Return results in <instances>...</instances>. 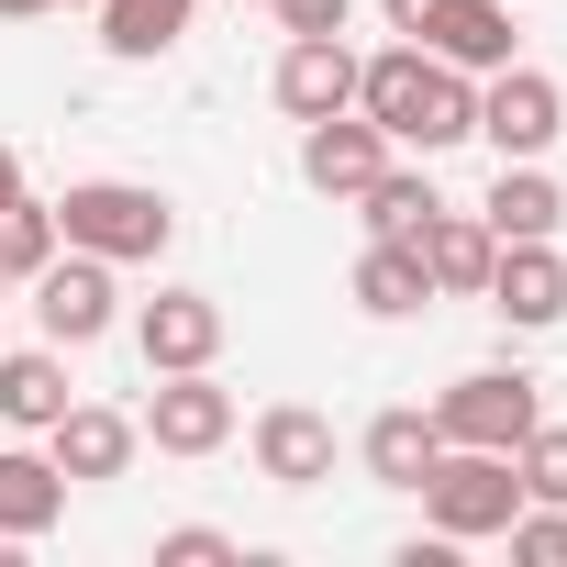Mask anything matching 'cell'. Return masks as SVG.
I'll return each instance as SVG.
<instances>
[{
	"mask_svg": "<svg viewBox=\"0 0 567 567\" xmlns=\"http://www.w3.org/2000/svg\"><path fill=\"white\" fill-rule=\"evenodd\" d=\"M90 12H101V56L156 68V56L189 34V12H200V0H90Z\"/></svg>",
	"mask_w": 567,
	"mask_h": 567,
	"instance_id": "obj_20",
	"label": "cell"
},
{
	"mask_svg": "<svg viewBox=\"0 0 567 567\" xmlns=\"http://www.w3.org/2000/svg\"><path fill=\"white\" fill-rule=\"evenodd\" d=\"M23 290H34V323H45V346H101L112 323H123V267L112 256H90V245H56L34 278H23Z\"/></svg>",
	"mask_w": 567,
	"mask_h": 567,
	"instance_id": "obj_3",
	"label": "cell"
},
{
	"mask_svg": "<svg viewBox=\"0 0 567 567\" xmlns=\"http://www.w3.org/2000/svg\"><path fill=\"white\" fill-rule=\"evenodd\" d=\"M234 390L212 379V368H156V390H145V412H134V434L156 445V456H223L234 445Z\"/></svg>",
	"mask_w": 567,
	"mask_h": 567,
	"instance_id": "obj_4",
	"label": "cell"
},
{
	"mask_svg": "<svg viewBox=\"0 0 567 567\" xmlns=\"http://www.w3.org/2000/svg\"><path fill=\"white\" fill-rule=\"evenodd\" d=\"M346 290H357V312H368V323H412V312L434 301L423 245H379V234H368V256H357V278H346Z\"/></svg>",
	"mask_w": 567,
	"mask_h": 567,
	"instance_id": "obj_19",
	"label": "cell"
},
{
	"mask_svg": "<svg viewBox=\"0 0 567 567\" xmlns=\"http://www.w3.org/2000/svg\"><path fill=\"white\" fill-rule=\"evenodd\" d=\"M245 445H256V478H267V489H323V478H334V423H323L312 401H267Z\"/></svg>",
	"mask_w": 567,
	"mask_h": 567,
	"instance_id": "obj_9",
	"label": "cell"
},
{
	"mask_svg": "<svg viewBox=\"0 0 567 567\" xmlns=\"http://www.w3.org/2000/svg\"><path fill=\"white\" fill-rule=\"evenodd\" d=\"M478 223H489L501 245H512V234H556V223H567V189L545 178V156H501V178H489Z\"/></svg>",
	"mask_w": 567,
	"mask_h": 567,
	"instance_id": "obj_17",
	"label": "cell"
},
{
	"mask_svg": "<svg viewBox=\"0 0 567 567\" xmlns=\"http://www.w3.org/2000/svg\"><path fill=\"white\" fill-rule=\"evenodd\" d=\"M56 245H68V234H56V200H34V189H23L12 212H0V267H12V278H34Z\"/></svg>",
	"mask_w": 567,
	"mask_h": 567,
	"instance_id": "obj_23",
	"label": "cell"
},
{
	"mask_svg": "<svg viewBox=\"0 0 567 567\" xmlns=\"http://www.w3.org/2000/svg\"><path fill=\"white\" fill-rule=\"evenodd\" d=\"M156 567H234V534H212V523H178V534H156Z\"/></svg>",
	"mask_w": 567,
	"mask_h": 567,
	"instance_id": "obj_26",
	"label": "cell"
},
{
	"mask_svg": "<svg viewBox=\"0 0 567 567\" xmlns=\"http://www.w3.org/2000/svg\"><path fill=\"white\" fill-rule=\"evenodd\" d=\"M267 90H278L290 123H334V112H357V45H346V34H290Z\"/></svg>",
	"mask_w": 567,
	"mask_h": 567,
	"instance_id": "obj_8",
	"label": "cell"
},
{
	"mask_svg": "<svg viewBox=\"0 0 567 567\" xmlns=\"http://www.w3.org/2000/svg\"><path fill=\"white\" fill-rule=\"evenodd\" d=\"M412 45H434L445 68H467V79H489V68H512V0H434L423 12V34Z\"/></svg>",
	"mask_w": 567,
	"mask_h": 567,
	"instance_id": "obj_13",
	"label": "cell"
},
{
	"mask_svg": "<svg viewBox=\"0 0 567 567\" xmlns=\"http://www.w3.org/2000/svg\"><path fill=\"white\" fill-rule=\"evenodd\" d=\"M390 156H401V145H390V134H379L368 112H334V123H301V178H312L323 200H357V189H368V178H379Z\"/></svg>",
	"mask_w": 567,
	"mask_h": 567,
	"instance_id": "obj_12",
	"label": "cell"
},
{
	"mask_svg": "<svg viewBox=\"0 0 567 567\" xmlns=\"http://www.w3.org/2000/svg\"><path fill=\"white\" fill-rule=\"evenodd\" d=\"M134 412H112V401H68L56 423H45V456L68 467V489H101V478H123L134 467Z\"/></svg>",
	"mask_w": 567,
	"mask_h": 567,
	"instance_id": "obj_11",
	"label": "cell"
},
{
	"mask_svg": "<svg viewBox=\"0 0 567 567\" xmlns=\"http://www.w3.org/2000/svg\"><path fill=\"white\" fill-rule=\"evenodd\" d=\"M434 212H445V200H434V167H401V156H390V167L357 189V223H368L379 245H412Z\"/></svg>",
	"mask_w": 567,
	"mask_h": 567,
	"instance_id": "obj_22",
	"label": "cell"
},
{
	"mask_svg": "<svg viewBox=\"0 0 567 567\" xmlns=\"http://www.w3.org/2000/svg\"><path fill=\"white\" fill-rule=\"evenodd\" d=\"M245 12H267V0H245Z\"/></svg>",
	"mask_w": 567,
	"mask_h": 567,
	"instance_id": "obj_31",
	"label": "cell"
},
{
	"mask_svg": "<svg viewBox=\"0 0 567 567\" xmlns=\"http://www.w3.org/2000/svg\"><path fill=\"white\" fill-rule=\"evenodd\" d=\"M412 245H423V278H434V301H478V290H489V256H501V234H489L478 212H434Z\"/></svg>",
	"mask_w": 567,
	"mask_h": 567,
	"instance_id": "obj_15",
	"label": "cell"
},
{
	"mask_svg": "<svg viewBox=\"0 0 567 567\" xmlns=\"http://www.w3.org/2000/svg\"><path fill=\"white\" fill-rule=\"evenodd\" d=\"M12 200H23V156H12V145H0V212H12Z\"/></svg>",
	"mask_w": 567,
	"mask_h": 567,
	"instance_id": "obj_28",
	"label": "cell"
},
{
	"mask_svg": "<svg viewBox=\"0 0 567 567\" xmlns=\"http://www.w3.org/2000/svg\"><path fill=\"white\" fill-rule=\"evenodd\" d=\"M434 456H445V434H434V412H412V401H401V412H379V423L357 434V467H368L379 489H423V467H434Z\"/></svg>",
	"mask_w": 567,
	"mask_h": 567,
	"instance_id": "obj_18",
	"label": "cell"
},
{
	"mask_svg": "<svg viewBox=\"0 0 567 567\" xmlns=\"http://www.w3.org/2000/svg\"><path fill=\"white\" fill-rule=\"evenodd\" d=\"M501 534H512V556H523V567H567V501H523Z\"/></svg>",
	"mask_w": 567,
	"mask_h": 567,
	"instance_id": "obj_24",
	"label": "cell"
},
{
	"mask_svg": "<svg viewBox=\"0 0 567 567\" xmlns=\"http://www.w3.org/2000/svg\"><path fill=\"white\" fill-rule=\"evenodd\" d=\"M134 357H145V379L156 368H212L223 357V301L212 290H156L134 312Z\"/></svg>",
	"mask_w": 567,
	"mask_h": 567,
	"instance_id": "obj_10",
	"label": "cell"
},
{
	"mask_svg": "<svg viewBox=\"0 0 567 567\" xmlns=\"http://www.w3.org/2000/svg\"><path fill=\"white\" fill-rule=\"evenodd\" d=\"M267 12H278V34H346L357 0H267Z\"/></svg>",
	"mask_w": 567,
	"mask_h": 567,
	"instance_id": "obj_27",
	"label": "cell"
},
{
	"mask_svg": "<svg viewBox=\"0 0 567 567\" xmlns=\"http://www.w3.org/2000/svg\"><path fill=\"white\" fill-rule=\"evenodd\" d=\"M512 512H523V467H512V445H445V456L423 467V523H434V534L489 545Z\"/></svg>",
	"mask_w": 567,
	"mask_h": 567,
	"instance_id": "obj_2",
	"label": "cell"
},
{
	"mask_svg": "<svg viewBox=\"0 0 567 567\" xmlns=\"http://www.w3.org/2000/svg\"><path fill=\"white\" fill-rule=\"evenodd\" d=\"M34 12H56V0H0V23H34Z\"/></svg>",
	"mask_w": 567,
	"mask_h": 567,
	"instance_id": "obj_29",
	"label": "cell"
},
{
	"mask_svg": "<svg viewBox=\"0 0 567 567\" xmlns=\"http://www.w3.org/2000/svg\"><path fill=\"white\" fill-rule=\"evenodd\" d=\"M0 290H12V267H0Z\"/></svg>",
	"mask_w": 567,
	"mask_h": 567,
	"instance_id": "obj_30",
	"label": "cell"
},
{
	"mask_svg": "<svg viewBox=\"0 0 567 567\" xmlns=\"http://www.w3.org/2000/svg\"><path fill=\"white\" fill-rule=\"evenodd\" d=\"M56 234L90 245V256H112V267H156L178 245V200L145 189V178H68L56 189Z\"/></svg>",
	"mask_w": 567,
	"mask_h": 567,
	"instance_id": "obj_1",
	"label": "cell"
},
{
	"mask_svg": "<svg viewBox=\"0 0 567 567\" xmlns=\"http://www.w3.org/2000/svg\"><path fill=\"white\" fill-rule=\"evenodd\" d=\"M512 467H523V501H567V423H534L512 445Z\"/></svg>",
	"mask_w": 567,
	"mask_h": 567,
	"instance_id": "obj_25",
	"label": "cell"
},
{
	"mask_svg": "<svg viewBox=\"0 0 567 567\" xmlns=\"http://www.w3.org/2000/svg\"><path fill=\"white\" fill-rule=\"evenodd\" d=\"M556 134H567V90H556L545 68L512 56V68L478 79V145H489V156H545Z\"/></svg>",
	"mask_w": 567,
	"mask_h": 567,
	"instance_id": "obj_6",
	"label": "cell"
},
{
	"mask_svg": "<svg viewBox=\"0 0 567 567\" xmlns=\"http://www.w3.org/2000/svg\"><path fill=\"white\" fill-rule=\"evenodd\" d=\"M68 401H79L68 390V346H12V357H0V423H12V434H45Z\"/></svg>",
	"mask_w": 567,
	"mask_h": 567,
	"instance_id": "obj_16",
	"label": "cell"
},
{
	"mask_svg": "<svg viewBox=\"0 0 567 567\" xmlns=\"http://www.w3.org/2000/svg\"><path fill=\"white\" fill-rule=\"evenodd\" d=\"M68 523V467L34 445H0V545H34Z\"/></svg>",
	"mask_w": 567,
	"mask_h": 567,
	"instance_id": "obj_14",
	"label": "cell"
},
{
	"mask_svg": "<svg viewBox=\"0 0 567 567\" xmlns=\"http://www.w3.org/2000/svg\"><path fill=\"white\" fill-rule=\"evenodd\" d=\"M512 334H556L567 323V256H556V234H512L501 256H489V290H478Z\"/></svg>",
	"mask_w": 567,
	"mask_h": 567,
	"instance_id": "obj_7",
	"label": "cell"
},
{
	"mask_svg": "<svg viewBox=\"0 0 567 567\" xmlns=\"http://www.w3.org/2000/svg\"><path fill=\"white\" fill-rule=\"evenodd\" d=\"M423 56H434V45H423ZM467 134H478V79L434 56V79H423V112H412L401 156H445V145H467Z\"/></svg>",
	"mask_w": 567,
	"mask_h": 567,
	"instance_id": "obj_21",
	"label": "cell"
},
{
	"mask_svg": "<svg viewBox=\"0 0 567 567\" xmlns=\"http://www.w3.org/2000/svg\"><path fill=\"white\" fill-rule=\"evenodd\" d=\"M545 423V390L523 368H467L456 390H434V434L445 445H523Z\"/></svg>",
	"mask_w": 567,
	"mask_h": 567,
	"instance_id": "obj_5",
	"label": "cell"
}]
</instances>
